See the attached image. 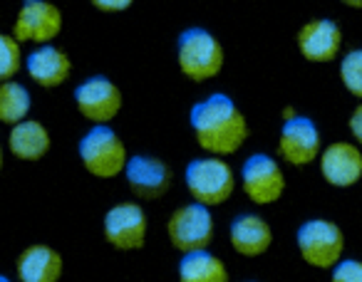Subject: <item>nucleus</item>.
I'll list each match as a JSON object with an SVG mask.
<instances>
[{"instance_id":"nucleus-1","label":"nucleus","mask_w":362,"mask_h":282,"mask_svg":"<svg viewBox=\"0 0 362 282\" xmlns=\"http://www.w3.org/2000/svg\"><path fill=\"white\" fill-rule=\"evenodd\" d=\"M194 136L199 147L209 157H231L246 144L248 139V121L236 102L223 92L209 94L206 99L197 102L189 111Z\"/></svg>"},{"instance_id":"nucleus-2","label":"nucleus","mask_w":362,"mask_h":282,"mask_svg":"<svg viewBox=\"0 0 362 282\" xmlns=\"http://www.w3.org/2000/svg\"><path fill=\"white\" fill-rule=\"evenodd\" d=\"M223 45L206 27H187L176 40V62L184 77L192 82H206L221 75Z\"/></svg>"},{"instance_id":"nucleus-3","label":"nucleus","mask_w":362,"mask_h":282,"mask_svg":"<svg viewBox=\"0 0 362 282\" xmlns=\"http://www.w3.org/2000/svg\"><path fill=\"white\" fill-rule=\"evenodd\" d=\"M77 154H80V161L87 168V173L97 178L119 176V173H124L127 161H129L122 136L107 124L92 126L80 139Z\"/></svg>"},{"instance_id":"nucleus-4","label":"nucleus","mask_w":362,"mask_h":282,"mask_svg":"<svg viewBox=\"0 0 362 282\" xmlns=\"http://www.w3.org/2000/svg\"><path fill=\"white\" fill-rule=\"evenodd\" d=\"M184 181H187V191L192 193L194 201L206 208L226 203L236 188L233 168L218 157H202L189 161Z\"/></svg>"},{"instance_id":"nucleus-5","label":"nucleus","mask_w":362,"mask_h":282,"mask_svg":"<svg viewBox=\"0 0 362 282\" xmlns=\"http://www.w3.org/2000/svg\"><path fill=\"white\" fill-rule=\"evenodd\" d=\"M296 243L300 257L313 267L330 270L340 262L342 250H345V235L332 221L325 218H313L305 221L296 233Z\"/></svg>"},{"instance_id":"nucleus-6","label":"nucleus","mask_w":362,"mask_h":282,"mask_svg":"<svg viewBox=\"0 0 362 282\" xmlns=\"http://www.w3.org/2000/svg\"><path fill=\"white\" fill-rule=\"evenodd\" d=\"M166 235H169L171 245L179 252H184V255L209 250V245L214 240L211 208L202 206L197 201L176 208L171 213L169 223H166Z\"/></svg>"},{"instance_id":"nucleus-7","label":"nucleus","mask_w":362,"mask_h":282,"mask_svg":"<svg viewBox=\"0 0 362 282\" xmlns=\"http://www.w3.org/2000/svg\"><path fill=\"white\" fill-rule=\"evenodd\" d=\"M62 32V11L47 0H25L18 11L13 37L18 42H35V45H50Z\"/></svg>"},{"instance_id":"nucleus-8","label":"nucleus","mask_w":362,"mask_h":282,"mask_svg":"<svg viewBox=\"0 0 362 282\" xmlns=\"http://www.w3.org/2000/svg\"><path fill=\"white\" fill-rule=\"evenodd\" d=\"M80 114L92 124H110L122 111V90L105 75H92L82 80L75 90Z\"/></svg>"},{"instance_id":"nucleus-9","label":"nucleus","mask_w":362,"mask_h":282,"mask_svg":"<svg viewBox=\"0 0 362 282\" xmlns=\"http://www.w3.org/2000/svg\"><path fill=\"white\" fill-rule=\"evenodd\" d=\"M146 213L134 201H124L112 206L105 213V240L117 250H139L146 243Z\"/></svg>"},{"instance_id":"nucleus-10","label":"nucleus","mask_w":362,"mask_h":282,"mask_svg":"<svg viewBox=\"0 0 362 282\" xmlns=\"http://www.w3.org/2000/svg\"><path fill=\"white\" fill-rule=\"evenodd\" d=\"M241 186L243 193L251 198L256 206H271L286 191V176L281 166L268 154H253L246 159L241 168Z\"/></svg>"},{"instance_id":"nucleus-11","label":"nucleus","mask_w":362,"mask_h":282,"mask_svg":"<svg viewBox=\"0 0 362 282\" xmlns=\"http://www.w3.org/2000/svg\"><path fill=\"white\" fill-rule=\"evenodd\" d=\"M278 154L293 166H308L320 157V131L308 116H293L283 121L278 136Z\"/></svg>"},{"instance_id":"nucleus-12","label":"nucleus","mask_w":362,"mask_h":282,"mask_svg":"<svg viewBox=\"0 0 362 282\" xmlns=\"http://www.w3.org/2000/svg\"><path fill=\"white\" fill-rule=\"evenodd\" d=\"M124 176L132 193L139 198H146V201L166 196V191L171 188V181H174V173H171L169 164L159 157H151V154L129 157Z\"/></svg>"},{"instance_id":"nucleus-13","label":"nucleus","mask_w":362,"mask_h":282,"mask_svg":"<svg viewBox=\"0 0 362 282\" xmlns=\"http://www.w3.org/2000/svg\"><path fill=\"white\" fill-rule=\"evenodd\" d=\"M320 173L335 188L355 186L362 178V152L355 144L335 141L320 154Z\"/></svg>"},{"instance_id":"nucleus-14","label":"nucleus","mask_w":362,"mask_h":282,"mask_svg":"<svg viewBox=\"0 0 362 282\" xmlns=\"http://www.w3.org/2000/svg\"><path fill=\"white\" fill-rule=\"evenodd\" d=\"M342 32L335 20L317 18L298 30V50L310 62H332L340 52Z\"/></svg>"},{"instance_id":"nucleus-15","label":"nucleus","mask_w":362,"mask_h":282,"mask_svg":"<svg viewBox=\"0 0 362 282\" xmlns=\"http://www.w3.org/2000/svg\"><path fill=\"white\" fill-rule=\"evenodd\" d=\"M18 280L21 282H57L65 270L62 255L45 243H35L21 250L16 260Z\"/></svg>"},{"instance_id":"nucleus-16","label":"nucleus","mask_w":362,"mask_h":282,"mask_svg":"<svg viewBox=\"0 0 362 282\" xmlns=\"http://www.w3.org/2000/svg\"><path fill=\"white\" fill-rule=\"evenodd\" d=\"M228 240L238 255L258 257L273 245V231L266 223V218L256 216V213H241L231 221Z\"/></svg>"},{"instance_id":"nucleus-17","label":"nucleus","mask_w":362,"mask_h":282,"mask_svg":"<svg viewBox=\"0 0 362 282\" xmlns=\"http://www.w3.org/2000/svg\"><path fill=\"white\" fill-rule=\"evenodd\" d=\"M25 70L33 82H37L45 90H52V87H60L67 82V77L72 72V60L60 47L42 45L28 55Z\"/></svg>"},{"instance_id":"nucleus-18","label":"nucleus","mask_w":362,"mask_h":282,"mask_svg":"<svg viewBox=\"0 0 362 282\" xmlns=\"http://www.w3.org/2000/svg\"><path fill=\"white\" fill-rule=\"evenodd\" d=\"M52 147L50 131L37 119H25L18 126H13L8 134V149L13 157L23 161H40Z\"/></svg>"},{"instance_id":"nucleus-19","label":"nucleus","mask_w":362,"mask_h":282,"mask_svg":"<svg viewBox=\"0 0 362 282\" xmlns=\"http://www.w3.org/2000/svg\"><path fill=\"white\" fill-rule=\"evenodd\" d=\"M179 282H228V270L214 252H189L179 262Z\"/></svg>"},{"instance_id":"nucleus-20","label":"nucleus","mask_w":362,"mask_h":282,"mask_svg":"<svg viewBox=\"0 0 362 282\" xmlns=\"http://www.w3.org/2000/svg\"><path fill=\"white\" fill-rule=\"evenodd\" d=\"M33 106V97L25 85L21 82H3L0 85V124L18 126L21 121L28 119Z\"/></svg>"},{"instance_id":"nucleus-21","label":"nucleus","mask_w":362,"mask_h":282,"mask_svg":"<svg viewBox=\"0 0 362 282\" xmlns=\"http://www.w3.org/2000/svg\"><path fill=\"white\" fill-rule=\"evenodd\" d=\"M23 70V50L21 42L13 35L0 32V85L13 82V77Z\"/></svg>"},{"instance_id":"nucleus-22","label":"nucleus","mask_w":362,"mask_h":282,"mask_svg":"<svg viewBox=\"0 0 362 282\" xmlns=\"http://www.w3.org/2000/svg\"><path fill=\"white\" fill-rule=\"evenodd\" d=\"M340 80L352 97L362 99V50H352L340 62Z\"/></svg>"},{"instance_id":"nucleus-23","label":"nucleus","mask_w":362,"mask_h":282,"mask_svg":"<svg viewBox=\"0 0 362 282\" xmlns=\"http://www.w3.org/2000/svg\"><path fill=\"white\" fill-rule=\"evenodd\" d=\"M330 282H362V260H340L332 267Z\"/></svg>"},{"instance_id":"nucleus-24","label":"nucleus","mask_w":362,"mask_h":282,"mask_svg":"<svg viewBox=\"0 0 362 282\" xmlns=\"http://www.w3.org/2000/svg\"><path fill=\"white\" fill-rule=\"evenodd\" d=\"M92 6L100 13H124L132 8V0H92Z\"/></svg>"},{"instance_id":"nucleus-25","label":"nucleus","mask_w":362,"mask_h":282,"mask_svg":"<svg viewBox=\"0 0 362 282\" xmlns=\"http://www.w3.org/2000/svg\"><path fill=\"white\" fill-rule=\"evenodd\" d=\"M350 131H352V136H355V141L362 147V104L357 106L355 111H352V116H350Z\"/></svg>"},{"instance_id":"nucleus-26","label":"nucleus","mask_w":362,"mask_h":282,"mask_svg":"<svg viewBox=\"0 0 362 282\" xmlns=\"http://www.w3.org/2000/svg\"><path fill=\"white\" fill-rule=\"evenodd\" d=\"M0 171H3V147H0Z\"/></svg>"},{"instance_id":"nucleus-27","label":"nucleus","mask_w":362,"mask_h":282,"mask_svg":"<svg viewBox=\"0 0 362 282\" xmlns=\"http://www.w3.org/2000/svg\"><path fill=\"white\" fill-rule=\"evenodd\" d=\"M0 282H11V280H8V277H6V275H0Z\"/></svg>"}]
</instances>
